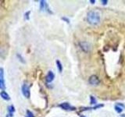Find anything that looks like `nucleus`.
<instances>
[{"mask_svg":"<svg viewBox=\"0 0 125 117\" xmlns=\"http://www.w3.org/2000/svg\"><path fill=\"white\" fill-rule=\"evenodd\" d=\"M0 77H2V75H1V73H0Z\"/></svg>","mask_w":125,"mask_h":117,"instance_id":"25","label":"nucleus"},{"mask_svg":"<svg viewBox=\"0 0 125 117\" xmlns=\"http://www.w3.org/2000/svg\"><path fill=\"white\" fill-rule=\"evenodd\" d=\"M8 109V112H9V115L8 116H10V117L13 116V112H15V108L13 105H9L7 108Z\"/></svg>","mask_w":125,"mask_h":117,"instance_id":"8","label":"nucleus"},{"mask_svg":"<svg viewBox=\"0 0 125 117\" xmlns=\"http://www.w3.org/2000/svg\"><path fill=\"white\" fill-rule=\"evenodd\" d=\"M101 16L98 11L92 10L89 11L87 14V21L92 25H96L100 22Z\"/></svg>","mask_w":125,"mask_h":117,"instance_id":"1","label":"nucleus"},{"mask_svg":"<svg viewBox=\"0 0 125 117\" xmlns=\"http://www.w3.org/2000/svg\"><path fill=\"white\" fill-rule=\"evenodd\" d=\"M31 12L28 11V12H27V13H25V19L26 20H29V14H30Z\"/></svg>","mask_w":125,"mask_h":117,"instance_id":"17","label":"nucleus"},{"mask_svg":"<svg viewBox=\"0 0 125 117\" xmlns=\"http://www.w3.org/2000/svg\"><path fill=\"white\" fill-rule=\"evenodd\" d=\"M120 117H125V114H123V115H121Z\"/></svg>","mask_w":125,"mask_h":117,"instance_id":"23","label":"nucleus"},{"mask_svg":"<svg viewBox=\"0 0 125 117\" xmlns=\"http://www.w3.org/2000/svg\"><path fill=\"white\" fill-rule=\"evenodd\" d=\"M114 108H115V110H116V112H118V113H121L123 112V110H124V108H122L121 107H120V106H118V105H115V107H114Z\"/></svg>","mask_w":125,"mask_h":117,"instance_id":"13","label":"nucleus"},{"mask_svg":"<svg viewBox=\"0 0 125 117\" xmlns=\"http://www.w3.org/2000/svg\"><path fill=\"white\" fill-rule=\"evenodd\" d=\"M90 2H91L92 4H94L95 2V0H90Z\"/></svg>","mask_w":125,"mask_h":117,"instance_id":"22","label":"nucleus"},{"mask_svg":"<svg viewBox=\"0 0 125 117\" xmlns=\"http://www.w3.org/2000/svg\"><path fill=\"white\" fill-rule=\"evenodd\" d=\"M116 105H118V106H120V107H121L122 108H125V105H124V104H122V103H116Z\"/></svg>","mask_w":125,"mask_h":117,"instance_id":"18","label":"nucleus"},{"mask_svg":"<svg viewBox=\"0 0 125 117\" xmlns=\"http://www.w3.org/2000/svg\"><path fill=\"white\" fill-rule=\"evenodd\" d=\"M62 20L66 21L67 23H70V20L68 18H66V17H62Z\"/></svg>","mask_w":125,"mask_h":117,"instance_id":"19","label":"nucleus"},{"mask_svg":"<svg viewBox=\"0 0 125 117\" xmlns=\"http://www.w3.org/2000/svg\"><path fill=\"white\" fill-rule=\"evenodd\" d=\"M46 5H47V3L45 1H43V0L40 1V9H41V10H44V8H45Z\"/></svg>","mask_w":125,"mask_h":117,"instance_id":"11","label":"nucleus"},{"mask_svg":"<svg viewBox=\"0 0 125 117\" xmlns=\"http://www.w3.org/2000/svg\"><path fill=\"white\" fill-rule=\"evenodd\" d=\"M0 96H1L4 100H6V101H9L10 99V95L5 91H2L0 92Z\"/></svg>","mask_w":125,"mask_h":117,"instance_id":"7","label":"nucleus"},{"mask_svg":"<svg viewBox=\"0 0 125 117\" xmlns=\"http://www.w3.org/2000/svg\"><path fill=\"white\" fill-rule=\"evenodd\" d=\"M22 93L23 95H24V97H26L27 98H29L31 96V91H30V87L27 84H23L22 86Z\"/></svg>","mask_w":125,"mask_h":117,"instance_id":"2","label":"nucleus"},{"mask_svg":"<svg viewBox=\"0 0 125 117\" xmlns=\"http://www.w3.org/2000/svg\"><path fill=\"white\" fill-rule=\"evenodd\" d=\"M54 78H55V74L53 73L52 71H49L48 73H47V75L45 77V80L47 83H51L53 80H54Z\"/></svg>","mask_w":125,"mask_h":117,"instance_id":"6","label":"nucleus"},{"mask_svg":"<svg viewBox=\"0 0 125 117\" xmlns=\"http://www.w3.org/2000/svg\"><path fill=\"white\" fill-rule=\"evenodd\" d=\"M5 88H6V85H5V82H4V79L0 78V89L4 90Z\"/></svg>","mask_w":125,"mask_h":117,"instance_id":"10","label":"nucleus"},{"mask_svg":"<svg viewBox=\"0 0 125 117\" xmlns=\"http://www.w3.org/2000/svg\"><path fill=\"white\" fill-rule=\"evenodd\" d=\"M60 108H62V109L64 110H67V111H73V110H75V107H73L71 106L68 102H63V103H61L60 105H59Z\"/></svg>","mask_w":125,"mask_h":117,"instance_id":"5","label":"nucleus"},{"mask_svg":"<svg viewBox=\"0 0 125 117\" xmlns=\"http://www.w3.org/2000/svg\"><path fill=\"white\" fill-rule=\"evenodd\" d=\"M5 55H6L5 50H4L2 48V47H0V57H1V58H4V57H5Z\"/></svg>","mask_w":125,"mask_h":117,"instance_id":"14","label":"nucleus"},{"mask_svg":"<svg viewBox=\"0 0 125 117\" xmlns=\"http://www.w3.org/2000/svg\"><path fill=\"white\" fill-rule=\"evenodd\" d=\"M101 2L103 3V5H106L107 2H108V1H107V0H102Z\"/></svg>","mask_w":125,"mask_h":117,"instance_id":"21","label":"nucleus"},{"mask_svg":"<svg viewBox=\"0 0 125 117\" xmlns=\"http://www.w3.org/2000/svg\"><path fill=\"white\" fill-rule=\"evenodd\" d=\"M99 78L96 75H92L88 79V83L92 86H97L99 84Z\"/></svg>","mask_w":125,"mask_h":117,"instance_id":"4","label":"nucleus"},{"mask_svg":"<svg viewBox=\"0 0 125 117\" xmlns=\"http://www.w3.org/2000/svg\"><path fill=\"white\" fill-rule=\"evenodd\" d=\"M81 117H86V116H83V115H81Z\"/></svg>","mask_w":125,"mask_h":117,"instance_id":"24","label":"nucleus"},{"mask_svg":"<svg viewBox=\"0 0 125 117\" xmlns=\"http://www.w3.org/2000/svg\"><path fill=\"white\" fill-rule=\"evenodd\" d=\"M79 46L81 49V50L84 52H89L90 49H91V46L90 44L88 41H80L79 42Z\"/></svg>","mask_w":125,"mask_h":117,"instance_id":"3","label":"nucleus"},{"mask_svg":"<svg viewBox=\"0 0 125 117\" xmlns=\"http://www.w3.org/2000/svg\"><path fill=\"white\" fill-rule=\"evenodd\" d=\"M103 105H95V107H93L92 108L93 109H96V108H101V107H103Z\"/></svg>","mask_w":125,"mask_h":117,"instance_id":"20","label":"nucleus"},{"mask_svg":"<svg viewBox=\"0 0 125 117\" xmlns=\"http://www.w3.org/2000/svg\"><path fill=\"white\" fill-rule=\"evenodd\" d=\"M17 58H19V60L21 61L22 63H25V60H24V58H23V57H22V56L21 55H20L19 53L18 54H17Z\"/></svg>","mask_w":125,"mask_h":117,"instance_id":"15","label":"nucleus"},{"mask_svg":"<svg viewBox=\"0 0 125 117\" xmlns=\"http://www.w3.org/2000/svg\"><path fill=\"white\" fill-rule=\"evenodd\" d=\"M56 65H57V68H58L59 72L62 73V63L60 60H56Z\"/></svg>","mask_w":125,"mask_h":117,"instance_id":"9","label":"nucleus"},{"mask_svg":"<svg viewBox=\"0 0 125 117\" xmlns=\"http://www.w3.org/2000/svg\"><path fill=\"white\" fill-rule=\"evenodd\" d=\"M90 102H91L92 105H96L97 104L96 99L94 96H90Z\"/></svg>","mask_w":125,"mask_h":117,"instance_id":"12","label":"nucleus"},{"mask_svg":"<svg viewBox=\"0 0 125 117\" xmlns=\"http://www.w3.org/2000/svg\"><path fill=\"white\" fill-rule=\"evenodd\" d=\"M27 116L26 117H34V114H33V112H31L30 110H27Z\"/></svg>","mask_w":125,"mask_h":117,"instance_id":"16","label":"nucleus"}]
</instances>
